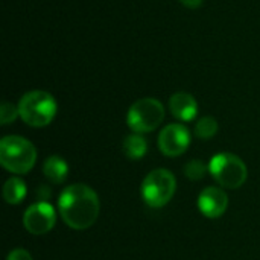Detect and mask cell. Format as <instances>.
Listing matches in <instances>:
<instances>
[{
  "instance_id": "3",
  "label": "cell",
  "mask_w": 260,
  "mask_h": 260,
  "mask_svg": "<svg viewBox=\"0 0 260 260\" xmlns=\"http://www.w3.org/2000/svg\"><path fill=\"white\" fill-rule=\"evenodd\" d=\"M37 161L35 146L21 136H6L0 142V163L15 175L27 174Z\"/></svg>"
},
{
  "instance_id": "10",
  "label": "cell",
  "mask_w": 260,
  "mask_h": 260,
  "mask_svg": "<svg viewBox=\"0 0 260 260\" xmlns=\"http://www.w3.org/2000/svg\"><path fill=\"white\" fill-rule=\"evenodd\" d=\"M169 110L175 119H178L181 122H190L198 114V102L190 93L178 91L171 96Z\"/></svg>"
},
{
  "instance_id": "8",
  "label": "cell",
  "mask_w": 260,
  "mask_h": 260,
  "mask_svg": "<svg viewBox=\"0 0 260 260\" xmlns=\"http://www.w3.org/2000/svg\"><path fill=\"white\" fill-rule=\"evenodd\" d=\"M190 145V133L181 123H171L160 131L158 148L166 157H178Z\"/></svg>"
},
{
  "instance_id": "1",
  "label": "cell",
  "mask_w": 260,
  "mask_h": 260,
  "mask_svg": "<svg viewBox=\"0 0 260 260\" xmlns=\"http://www.w3.org/2000/svg\"><path fill=\"white\" fill-rule=\"evenodd\" d=\"M58 210L67 227L73 230H87L99 218V197L87 184H72L61 192Z\"/></svg>"
},
{
  "instance_id": "9",
  "label": "cell",
  "mask_w": 260,
  "mask_h": 260,
  "mask_svg": "<svg viewBox=\"0 0 260 260\" xmlns=\"http://www.w3.org/2000/svg\"><path fill=\"white\" fill-rule=\"evenodd\" d=\"M229 207V197L219 187H206L198 197L200 212L210 219L219 218L225 213Z\"/></svg>"
},
{
  "instance_id": "18",
  "label": "cell",
  "mask_w": 260,
  "mask_h": 260,
  "mask_svg": "<svg viewBox=\"0 0 260 260\" xmlns=\"http://www.w3.org/2000/svg\"><path fill=\"white\" fill-rule=\"evenodd\" d=\"M203 2H204V0H180V3H181L183 6L189 8V9H197V8H200V6L203 5Z\"/></svg>"
},
{
  "instance_id": "7",
  "label": "cell",
  "mask_w": 260,
  "mask_h": 260,
  "mask_svg": "<svg viewBox=\"0 0 260 260\" xmlns=\"http://www.w3.org/2000/svg\"><path fill=\"white\" fill-rule=\"evenodd\" d=\"M55 222H56L55 209L46 201H40L29 206L23 215V225L34 236H41L49 233L53 229Z\"/></svg>"
},
{
  "instance_id": "16",
  "label": "cell",
  "mask_w": 260,
  "mask_h": 260,
  "mask_svg": "<svg viewBox=\"0 0 260 260\" xmlns=\"http://www.w3.org/2000/svg\"><path fill=\"white\" fill-rule=\"evenodd\" d=\"M17 117H20L18 107H15L11 102H3L2 107H0V123L8 125V123L14 122Z\"/></svg>"
},
{
  "instance_id": "14",
  "label": "cell",
  "mask_w": 260,
  "mask_h": 260,
  "mask_svg": "<svg viewBox=\"0 0 260 260\" xmlns=\"http://www.w3.org/2000/svg\"><path fill=\"white\" fill-rule=\"evenodd\" d=\"M218 128H219V125H218V122H216L215 117H212V116H204V117H201V119L197 122V125H195V136H197L198 139L207 140V139H212V137L216 136Z\"/></svg>"
},
{
  "instance_id": "15",
  "label": "cell",
  "mask_w": 260,
  "mask_h": 260,
  "mask_svg": "<svg viewBox=\"0 0 260 260\" xmlns=\"http://www.w3.org/2000/svg\"><path fill=\"white\" fill-rule=\"evenodd\" d=\"M209 171V166H206L204 161L201 160H192L184 166V174L189 180L198 181L201 178H204L206 172Z\"/></svg>"
},
{
  "instance_id": "13",
  "label": "cell",
  "mask_w": 260,
  "mask_h": 260,
  "mask_svg": "<svg viewBox=\"0 0 260 260\" xmlns=\"http://www.w3.org/2000/svg\"><path fill=\"white\" fill-rule=\"evenodd\" d=\"M148 151V142L142 134L133 133L123 140V152L129 160H140Z\"/></svg>"
},
{
  "instance_id": "5",
  "label": "cell",
  "mask_w": 260,
  "mask_h": 260,
  "mask_svg": "<svg viewBox=\"0 0 260 260\" xmlns=\"http://www.w3.org/2000/svg\"><path fill=\"white\" fill-rule=\"evenodd\" d=\"M177 180L168 169H154L142 183V198L152 209L165 207L174 197Z\"/></svg>"
},
{
  "instance_id": "17",
  "label": "cell",
  "mask_w": 260,
  "mask_h": 260,
  "mask_svg": "<svg viewBox=\"0 0 260 260\" xmlns=\"http://www.w3.org/2000/svg\"><path fill=\"white\" fill-rule=\"evenodd\" d=\"M6 260H34V259H32V256L29 254V251H26V250H23V248H15V250H12V251L8 254Z\"/></svg>"
},
{
  "instance_id": "6",
  "label": "cell",
  "mask_w": 260,
  "mask_h": 260,
  "mask_svg": "<svg viewBox=\"0 0 260 260\" xmlns=\"http://www.w3.org/2000/svg\"><path fill=\"white\" fill-rule=\"evenodd\" d=\"M165 119V107L154 98L136 101L126 114V123L133 133L145 134L157 129Z\"/></svg>"
},
{
  "instance_id": "12",
  "label": "cell",
  "mask_w": 260,
  "mask_h": 260,
  "mask_svg": "<svg viewBox=\"0 0 260 260\" xmlns=\"http://www.w3.org/2000/svg\"><path fill=\"white\" fill-rule=\"evenodd\" d=\"M27 193L26 183L20 177H11L3 186V200L8 204H20Z\"/></svg>"
},
{
  "instance_id": "2",
  "label": "cell",
  "mask_w": 260,
  "mask_h": 260,
  "mask_svg": "<svg viewBox=\"0 0 260 260\" xmlns=\"http://www.w3.org/2000/svg\"><path fill=\"white\" fill-rule=\"evenodd\" d=\"M17 107L20 119L32 128L47 126L55 119L58 111L55 98L43 90L27 91L21 96Z\"/></svg>"
},
{
  "instance_id": "11",
  "label": "cell",
  "mask_w": 260,
  "mask_h": 260,
  "mask_svg": "<svg viewBox=\"0 0 260 260\" xmlns=\"http://www.w3.org/2000/svg\"><path fill=\"white\" fill-rule=\"evenodd\" d=\"M43 174L50 183L61 184L67 178L69 165L59 155H52V157L46 158V161L43 165Z\"/></svg>"
},
{
  "instance_id": "4",
  "label": "cell",
  "mask_w": 260,
  "mask_h": 260,
  "mask_svg": "<svg viewBox=\"0 0 260 260\" xmlns=\"http://www.w3.org/2000/svg\"><path fill=\"white\" fill-rule=\"evenodd\" d=\"M209 172L215 181L225 189H239L248 177L244 160L229 152L215 155L209 163Z\"/></svg>"
}]
</instances>
